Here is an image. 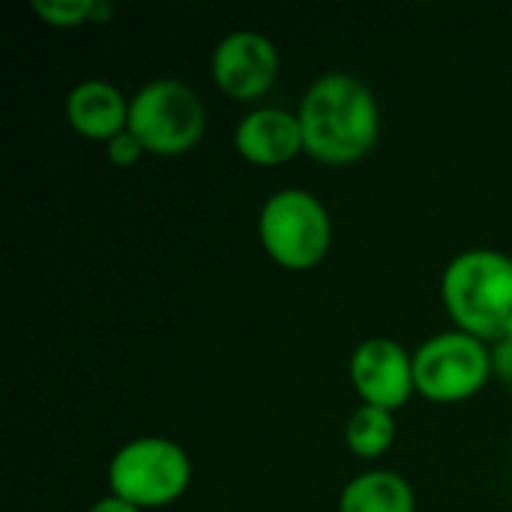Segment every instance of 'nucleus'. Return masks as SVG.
<instances>
[{
	"label": "nucleus",
	"mask_w": 512,
	"mask_h": 512,
	"mask_svg": "<svg viewBox=\"0 0 512 512\" xmlns=\"http://www.w3.org/2000/svg\"><path fill=\"white\" fill-rule=\"evenodd\" d=\"M303 153L321 165H354L372 153L381 138V105L369 84L351 72L318 75L300 105Z\"/></svg>",
	"instance_id": "nucleus-1"
},
{
	"label": "nucleus",
	"mask_w": 512,
	"mask_h": 512,
	"mask_svg": "<svg viewBox=\"0 0 512 512\" xmlns=\"http://www.w3.org/2000/svg\"><path fill=\"white\" fill-rule=\"evenodd\" d=\"M441 303L453 330L498 342L512 327V258L498 249L459 252L444 267Z\"/></svg>",
	"instance_id": "nucleus-2"
},
{
	"label": "nucleus",
	"mask_w": 512,
	"mask_h": 512,
	"mask_svg": "<svg viewBox=\"0 0 512 512\" xmlns=\"http://www.w3.org/2000/svg\"><path fill=\"white\" fill-rule=\"evenodd\" d=\"M258 240L267 258L288 270H315L333 246V219L318 195L300 186L276 189L258 213Z\"/></svg>",
	"instance_id": "nucleus-3"
},
{
	"label": "nucleus",
	"mask_w": 512,
	"mask_h": 512,
	"mask_svg": "<svg viewBox=\"0 0 512 512\" xmlns=\"http://www.w3.org/2000/svg\"><path fill=\"white\" fill-rule=\"evenodd\" d=\"M192 486L189 453L159 435L126 441L108 462V495L123 498L141 512L180 501Z\"/></svg>",
	"instance_id": "nucleus-4"
},
{
	"label": "nucleus",
	"mask_w": 512,
	"mask_h": 512,
	"mask_svg": "<svg viewBox=\"0 0 512 512\" xmlns=\"http://www.w3.org/2000/svg\"><path fill=\"white\" fill-rule=\"evenodd\" d=\"M207 108L180 78H153L129 96V132L153 156H183L198 147Z\"/></svg>",
	"instance_id": "nucleus-5"
},
{
	"label": "nucleus",
	"mask_w": 512,
	"mask_h": 512,
	"mask_svg": "<svg viewBox=\"0 0 512 512\" xmlns=\"http://www.w3.org/2000/svg\"><path fill=\"white\" fill-rule=\"evenodd\" d=\"M492 375L495 363L489 345L462 330H444L414 351L417 393L435 405L474 399Z\"/></svg>",
	"instance_id": "nucleus-6"
},
{
	"label": "nucleus",
	"mask_w": 512,
	"mask_h": 512,
	"mask_svg": "<svg viewBox=\"0 0 512 512\" xmlns=\"http://www.w3.org/2000/svg\"><path fill=\"white\" fill-rule=\"evenodd\" d=\"M348 378L360 405L399 411L417 393L414 384V354L390 336H369L363 339L348 363Z\"/></svg>",
	"instance_id": "nucleus-7"
},
{
	"label": "nucleus",
	"mask_w": 512,
	"mask_h": 512,
	"mask_svg": "<svg viewBox=\"0 0 512 512\" xmlns=\"http://www.w3.org/2000/svg\"><path fill=\"white\" fill-rule=\"evenodd\" d=\"M210 75L231 102H255L276 84L279 51L258 30H234L222 36L210 54Z\"/></svg>",
	"instance_id": "nucleus-8"
},
{
	"label": "nucleus",
	"mask_w": 512,
	"mask_h": 512,
	"mask_svg": "<svg viewBox=\"0 0 512 512\" xmlns=\"http://www.w3.org/2000/svg\"><path fill=\"white\" fill-rule=\"evenodd\" d=\"M234 150L258 168L288 165L303 153V129L297 111L279 105H258L246 111L234 129Z\"/></svg>",
	"instance_id": "nucleus-9"
},
{
	"label": "nucleus",
	"mask_w": 512,
	"mask_h": 512,
	"mask_svg": "<svg viewBox=\"0 0 512 512\" xmlns=\"http://www.w3.org/2000/svg\"><path fill=\"white\" fill-rule=\"evenodd\" d=\"M63 114L81 138L108 144L129 129V96H123V90L111 81L87 78L66 93Z\"/></svg>",
	"instance_id": "nucleus-10"
},
{
	"label": "nucleus",
	"mask_w": 512,
	"mask_h": 512,
	"mask_svg": "<svg viewBox=\"0 0 512 512\" xmlns=\"http://www.w3.org/2000/svg\"><path fill=\"white\" fill-rule=\"evenodd\" d=\"M339 512H417L414 486L387 468L363 471L339 495Z\"/></svg>",
	"instance_id": "nucleus-11"
},
{
	"label": "nucleus",
	"mask_w": 512,
	"mask_h": 512,
	"mask_svg": "<svg viewBox=\"0 0 512 512\" xmlns=\"http://www.w3.org/2000/svg\"><path fill=\"white\" fill-rule=\"evenodd\" d=\"M396 441V417L393 411L384 408H372V405H360L345 426V444L348 450L363 459V462H375L381 459Z\"/></svg>",
	"instance_id": "nucleus-12"
},
{
	"label": "nucleus",
	"mask_w": 512,
	"mask_h": 512,
	"mask_svg": "<svg viewBox=\"0 0 512 512\" xmlns=\"http://www.w3.org/2000/svg\"><path fill=\"white\" fill-rule=\"evenodd\" d=\"M96 3L99 0H33L30 9L42 24L54 30H72L96 21Z\"/></svg>",
	"instance_id": "nucleus-13"
},
{
	"label": "nucleus",
	"mask_w": 512,
	"mask_h": 512,
	"mask_svg": "<svg viewBox=\"0 0 512 512\" xmlns=\"http://www.w3.org/2000/svg\"><path fill=\"white\" fill-rule=\"evenodd\" d=\"M144 153H147V150L141 147V141H138L129 129L120 132L117 138H111V141L105 144V156H108V162L117 165V168H132V165H138Z\"/></svg>",
	"instance_id": "nucleus-14"
},
{
	"label": "nucleus",
	"mask_w": 512,
	"mask_h": 512,
	"mask_svg": "<svg viewBox=\"0 0 512 512\" xmlns=\"http://www.w3.org/2000/svg\"><path fill=\"white\" fill-rule=\"evenodd\" d=\"M492 363H495V372H498L501 378L512 381V327L495 342V348H492Z\"/></svg>",
	"instance_id": "nucleus-15"
},
{
	"label": "nucleus",
	"mask_w": 512,
	"mask_h": 512,
	"mask_svg": "<svg viewBox=\"0 0 512 512\" xmlns=\"http://www.w3.org/2000/svg\"><path fill=\"white\" fill-rule=\"evenodd\" d=\"M87 512H141L138 507H132V504H126L123 498H117V495H105V498H99L96 504H90Z\"/></svg>",
	"instance_id": "nucleus-16"
}]
</instances>
